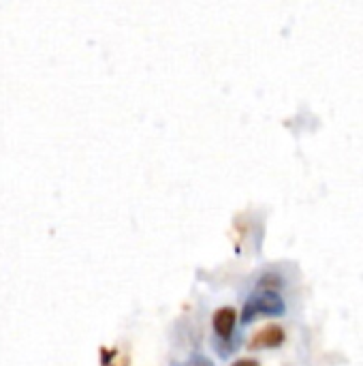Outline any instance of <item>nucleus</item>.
Segmentation results:
<instances>
[{"label":"nucleus","instance_id":"obj_1","mask_svg":"<svg viewBox=\"0 0 363 366\" xmlns=\"http://www.w3.org/2000/svg\"><path fill=\"white\" fill-rule=\"evenodd\" d=\"M285 313V300L280 298L278 292L274 290H257L244 305L242 309V322H255L257 317H274V315H282Z\"/></svg>","mask_w":363,"mask_h":366},{"label":"nucleus","instance_id":"obj_2","mask_svg":"<svg viewBox=\"0 0 363 366\" xmlns=\"http://www.w3.org/2000/svg\"><path fill=\"white\" fill-rule=\"evenodd\" d=\"M285 343V330L280 326H265L261 328L259 332L252 335L248 347L250 350H274V347H280Z\"/></svg>","mask_w":363,"mask_h":366},{"label":"nucleus","instance_id":"obj_3","mask_svg":"<svg viewBox=\"0 0 363 366\" xmlns=\"http://www.w3.org/2000/svg\"><path fill=\"white\" fill-rule=\"evenodd\" d=\"M235 322H237V313L233 307H220L214 315H212V326H214V332L227 341L231 339L233 330H235Z\"/></svg>","mask_w":363,"mask_h":366},{"label":"nucleus","instance_id":"obj_4","mask_svg":"<svg viewBox=\"0 0 363 366\" xmlns=\"http://www.w3.org/2000/svg\"><path fill=\"white\" fill-rule=\"evenodd\" d=\"M182 366H214L208 358H203V356H197V358H193V360H188L186 365Z\"/></svg>","mask_w":363,"mask_h":366},{"label":"nucleus","instance_id":"obj_5","mask_svg":"<svg viewBox=\"0 0 363 366\" xmlns=\"http://www.w3.org/2000/svg\"><path fill=\"white\" fill-rule=\"evenodd\" d=\"M233 366H261L257 360H252V358H242V360H237V362H233Z\"/></svg>","mask_w":363,"mask_h":366}]
</instances>
